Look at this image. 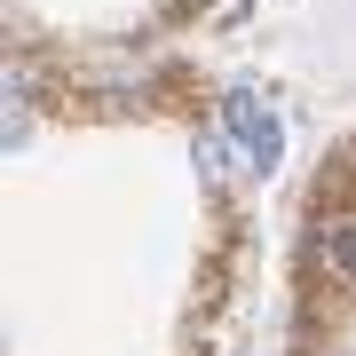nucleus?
Here are the masks:
<instances>
[{
  "label": "nucleus",
  "mask_w": 356,
  "mask_h": 356,
  "mask_svg": "<svg viewBox=\"0 0 356 356\" xmlns=\"http://www.w3.org/2000/svg\"><path fill=\"white\" fill-rule=\"evenodd\" d=\"M325 269H332L341 285H356V222H332V229H325Z\"/></svg>",
  "instance_id": "obj_2"
},
{
  "label": "nucleus",
  "mask_w": 356,
  "mask_h": 356,
  "mask_svg": "<svg viewBox=\"0 0 356 356\" xmlns=\"http://www.w3.org/2000/svg\"><path fill=\"white\" fill-rule=\"evenodd\" d=\"M229 127H238V151H245V166H254V175H269V166H277L285 159V135H277V119H269L261 111V103L254 95H229Z\"/></svg>",
  "instance_id": "obj_1"
}]
</instances>
